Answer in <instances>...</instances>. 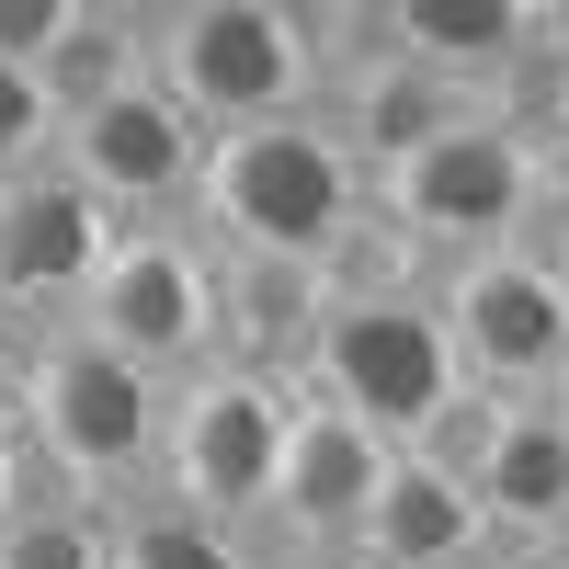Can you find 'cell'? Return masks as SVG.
<instances>
[{
  "label": "cell",
  "mask_w": 569,
  "mask_h": 569,
  "mask_svg": "<svg viewBox=\"0 0 569 569\" xmlns=\"http://www.w3.org/2000/svg\"><path fill=\"white\" fill-rule=\"evenodd\" d=\"M80 330L103 353H126L137 376L182 388L194 365H217V240L194 217L114 228V251L91 273V297H80Z\"/></svg>",
  "instance_id": "7"
},
{
  "label": "cell",
  "mask_w": 569,
  "mask_h": 569,
  "mask_svg": "<svg viewBox=\"0 0 569 569\" xmlns=\"http://www.w3.org/2000/svg\"><path fill=\"white\" fill-rule=\"evenodd\" d=\"M0 388H12V330H0Z\"/></svg>",
  "instance_id": "26"
},
{
  "label": "cell",
  "mask_w": 569,
  "mask_h": 569,
  "mask_svg": "<svg viewBox=\"0 0 569 569\" xmlns=\"http://www.w3.org/2000/svg\"><path fill=\"white\" fill-rule=\"evenodd\" d=\"M388 456L365 421H342L330 399L297 388V433H284V479H273V512H262V558H353L376 490H388Z\"/></svg>",
  "instance_id": "12"
},
{
  "label": "cell",
  "mask_w": 569,
  "mask_h": 569,
  "mask_svg": "<svg viewBox=\"0 0 569 569\" xmlns=\"http://www.w3.org/2000/svg\"><path fill=\"white\" fill-rule=\"evenodd\" d=\"M149 80L206 137H240L330 103V46L319 12H284V0H171L149 12Z\"/></svg>",
  "instance_id": "3"
},
{
  "label": "cell",
  "mask_w": 569,
  "mask_h": 569,
  "mask_svg": "<svg viewBox=\"0 0 569 569\" xmlns=\"http://www.w3.org/2000/svg\"><path fill=\"white\" fill-rule=\"evenodd\" d=\"M23 501H69V490H58V479H46V456L23 445V421H12V410H0V525H12V512H23Z\"/></svg>",
  "instance_id": "20"
},
{
  "label": "cell",
  "mask_w": 569,
  "mask_h": 569,
  "mask_svg": "<svg viewBox=\"0 0 569 569\" xmlns=\"http://www.w3.org/2000/svg\"><path fill=\"white\" fill-rule=\"evenodd\" d=\"M0 410L23 421V445L46 456V479H58L69 501H137L160 467V410L171 388L160 376H137L126 353H103L80 319L58 330H23L12 342V388H0Z\"/></svg>",
  "instance_id": "1"
},
{
  "label": "cell",
  "mask_w": 569,
  "mask_h": 569,
  "mask_svg": "<svg viewBox=\"0 0 569 569\" xmlns=\"http://www.w3.org/2000/svg\"><path fill=\"white\" fill-rule=\"evenodd\" d=\"M319 273L308 262H251V251H217V353L228 365H262V376H308L319 342Z\"/></svg>",
  "instance_id": "14"
},
{
  "label": "cell",
  "mask_w": 569,
  "mask_h": 569,
  "mask_svg": "<svg viewBox=\"0 0 569 569\" xmlns=\"http://www.w3.org/2000/svg\"><path fill=\"white\" fill-rule=\"evenodd\" d=\"M114 569H273V558L240 525H206V512L137 490V501H114Z\"/></svg>",
  "instance_id": "15"
},
{
  "label": "cell",
  "mask_w": 569,
  "mask_h": 569,
  "mask_svg": "<svg viewBox=\"0 0 569 569\" xmlns=\"http://www.w3.org/2000/svg\"><path fill=\"white\" fill-rule=\"evenodd\" d=\"M421 456H445L456 479L479 490L501 558H547L569 536V421L547 399H479V388H467Z\"/></svg>",
  "instance_id": "8"
},
{
  "label": "cell",
  "mask_w": 569,
  "mask_h": 569,
  "mask_svg": "<svg viewBox=\"0 0 569 569\" xmlns=\"http://www.w3.org/2000/svg\"><path fill=\"white\" fill-rule=\"evenodd\" d=\"M58 171L80 182V194H103L126 228H160V217H194L206 126L137 69V80H114L103 103H80V114L58 126Z\"/></svg>",
  "instance_id": "10"
},
{
  "label": "cell",
  "mask_w": 569,
  "mask_h": 569,
  "mask_svg": "<svg viewBox=\"0 0 569 569\" xmlns=\"http://www.w3.org/2000/svg\"><path fill=\"white\" fill-rule=\"evenodd\" d=\"M0 569H114V512L103 501H23L0 525Z\"/></svg>",
  "instance_id": "17"
},
{
  "label": "cell",
  "mask_w": 569,
  "mask_h": 569,
  "mask_svg": "<svg viewBox=\"0 0 569 569\" xmlns=\"http://www.w3.org/2000/svg\"><path fill=\"white\" fill-rule=\"evenodd\" d=\"M308 399H330L342 421H365L376 445H433L445 433V410L467 399V376H456V342H445V319H433V284L421 297H388V308H330L319 319V342H308V376H297Z\"/></svg>",
  "instance_id": "6"
},
{
  "label": "cell",
  "mask_w": 569,
  "mask_h": 569,
  "mask_svg": "<svg viewBox=\"0 0 569 569\" xmlns=\"http://www.w3.org/2000/svg\"><path fill=\"white\" fill-rule=\"evenodd\" d=\"M284 569H365V558H284Z\"/></svg>",
  "instance_id": "24"
},
{
  "label": "cell",
  "mask_w": 569,
  "mask_h": 569,
  "mask_svg": "<svg viewBox=\"0 0 569 569\" xmlns=\"http://www.w3.org/2000/svg\"><path fill=\"white\" fill-rule=\"evenodd\" d=\"M536 569H569V536H558V547H547V558H536Z\"/></svg>",
  "instance_id": "25"
},
{
  "label": "cell",
  "mask_w": 569,
  "mask_h": 569,
  "mask_svg": "<svg viewBox=\"0 0 569 569\" xmlns=\"http://www.w3.org/2000/svg\"><path fill=\"white\" fill-rule=\"evenodd\" d=\"M114 206L103 194H80V182L46 160V171H23V182H0V330H58V319H80V297H91V273H103V251H114Z\"/></svg>",
  "instance_id": "11"
},
{
  "label": "cell",
  "mask_w": 569,
  "mask_h": 569,
  "mask_svg": "<svg viewBox=\"0 0 569 569\" xmlns=\"http://www.w3.org/2000/svg\"><path fill=\"white\" fill-rule=\"evenodd\" d=\"M547 410H558V421H569V365H558V376H547Z\"/></svg>",
  "instance_id": "23"
},
{
  "label": "cell",
  "mask_w": 569,
  "mask_h": 569,
  "mask_svg": "<svg viewBox=\"0 0 569 569\" xmlns=\"http://www.w3.org/2000/svg\"><path fill=\"white\" fill-rule=\"evenodd\" d=\"M284 433H297V376H262V365H194L160 410V467L149 490L206 512V525H240L262 536L273 479H284Z\"/></svg>",
  "instance_id": "5"
},
{
  "label": "cell",
  "mask_w": 569,
  "mask_h": 569,
  "mask_svg": "<svg viewBox=\"0 0 569 569\" xmlns=\"http://www.w3.org/2000/svg\"><path fill=\"white\" fill-rule=\"evenodd\" d=\"M525 251L547 262V284H558V297H569V194H547V217L525 228Z\"/></svg>",
  "instance_id": "22"
},
{
  "label": "cell",
  "mask_w": 569,
  "mask_h": 569,
  "mask_svg": "<svg viewBox=\"0 0 569 569\" xmlns=\"http://www.w3.org/2000/svg\"><path fill=\"white\" fill-rule=\"evenodd\" d=\"M536 149H547V182L569 194V58H558V80H547V103H536Z\"/></svg>",
  "instance_id": "21"
},
{
  "label": "cell",
  "mask_w": 569,
  "mask_h": 569,
  "mask_svg": "<svg viewBox=\"0 0 569 569\" xmlns=\"http://www.w3.org/2000/svg\"><path fill=\"white\" fill-rule=\"evenodd\" d=\"M421 284H433V262H421L388 217L342 228V240H330V262H319V297H330V308H388V297H421Z\"/></svg>",
  "instance_id": "16"
},
{
  "label": "cell",
  "mask_w": 569,
  "mask_h": 569,
  "mask_svg": "<svg viewBox=\"0 0 569 569\" xmlns=\"http://www.w3.org/2000/svg\"><path fill=\"white\" fill-rule=\"evenodd\" d=\"M58 160V103H46V80L0 58V182H23Z\"/></svg>",
  "instance_id": "18"
},
{
  "label": "cell",
  "mask_w": 569,
  "mask_h": 569,
  "mask_svg": "<svg viewBox=\"0 0 569 569\" xmlns=\"http://www.w3.org/2000/svg\"><path fill=\"white\" fill-rule=\"evenodd\" d=\"M69 23H80V0H0V58L12 69H46L69 46Z\"/></svg>",
  "instance_id": "19"
},
{
  "label": "cell",
  "mask_w": 569,
  "mask_h": 569,
  "mask_svg": "<svg viewBox=\"0 0 569 569\" xmlns=\"http://www.w3.org/2000/svg\"><path fill=\"white\" fill-rule=\"evenodd\" d=\"M479 569H536V558H479Z\"/></svg>",
  "instance_id": "27"
},
{
  "label": "cell",
  "mask_w": 569,
  "mask_h": 569,
  "mask_svg": "<svg viewBox=\"0 0 569 569\" xmlns=\"http://www.w3.org/2000/svg\"><path fill=\"white\" fill-rule=\"evenodd\" d=\"M353 558H365V569H479V558H501V547H490L479 490H467L445 456L410 445V456H388V490H376Z\"/></svg>",
  "instance_id": "13"
},
{
  "label": "cell",
  "mask_w": 569,
  "mask_h": 569,
  "mask_svg": "<svg viewBox=\"0 0 569 569\" xmlns=\"http://www.w3.org/2000/svg\"><path fill=\"white\" fill-rule=\"evenodd\" d=\"M547 149L512 114H467L445 137H421V149H399L388 171H376V217L399 228V240L421 262H479V251H512L525 228L547 217Z\"/></svg>",
  "instance_id": "4"
},
{
  "label": "cell",
  "mask_w": 569,
  "mask_h": 569,
  "mask_svg": "<svg viewBox=\"0 0 569 569\" xmlns=\"http://www.w3.org/2000/svg\"><path fill=\"white\" fill-rule=\"evenodd\" d=\"M376 217V171L330 137V114H284V126H240L206 137V182H194V228L217 251L251 262H330L342 228Z\"/></svg>",
  "instance_id": "2"
},
{
  "label": "cell",
  "mask_w": 569,
  "mask_h": 569,
  "mask_svg": "<svg viewBox=\"0 0 569 569\" xmlns=\"http://www.w3.org/2000/svg\"><path fill=\"white\" fill-rule=\"evenodd\" d=\"M433 319L456 342V376L479 399H547V376L569 365V297L547 284V262L512 240L479 262H445L433 273Z\"/></svg>",
  "instance_id": "9"
}]
</instances>
